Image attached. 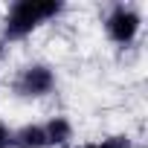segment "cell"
Instances as JSON below:
<instances>
[{
	"mask_svg": "<svg viewBox=\"0 0 148 148\" xmlns=\"http://www.w3.org/2000/svg\"><path fill=\"white\" fill-rule=\"evenodd\" d=\"M44 136H47V148H73L76 142V128L67 116H49L44 122Z\"/></svg>",
	"mask_w": 148,
	"mask_h": 148,
	"instance_id": "obj_4",
	"label": "cell"
},
{
	"mask_svg": "<svg viewBox=\"0 0 148 148\" xmlns=\"http://www.w3.org/2000/svg\"><path fill=\"white\" fill-rule=\"evenodd\" d=\"M73 148H134V139L125 134H113L105 139H93V142H82V145H73Z\"/></svg>",
	"mask_w": 148,
	"mask_h": 148,
	"instance_id": "obj_6",
	"label": "cell"
},
{
	"mask_svg": "<svg viewBox=\"0 0 148 148\" xmlns=\"http://www.w3.org/2000/svg\"><path fill=\"white\" fill-rule=\"evenodd\" d=\"M64 0H15L3 15V38L6 44L29 38L44 23L64 15Z\"/></svg>",
	"mask_w": 148,
	"mask_h": 148,
	"instance_id": "obj_1",
	"label": "cell"
},
{
	"mask_svg": "<svg viewBox=\"0 0 148 148\" xmlns=\"http://www.w3.org/2000/svg\"><path fill=\"white\" fill-rule=\"evenodd\" d=\"M3 55H6V41L0 38V61H3Z\"/></svg>",
	"mask_w": 148,
	"mask_h": 148,
	"instance_id": "obj_8",
	"label": "cell"
},
{
	"mask_svg": "<svg viewBox=\"0 0 148 148\" xmlns=\"http://www.w3.org/2000/svg\"><path fill=\"white\" fill-rule=\"evenodd\" d=\"M12 148H47L44 125L41 122H26L12 131Z\"/></svg>",
	"mask_w": 148,
	"mask_h": 148,
	"instance_id": "obj_5",
	"label": "cell"
},
{
	"mask_svg": "<svg viewBox=\"0 0 148 148\" xmlns=\"http://www.w3.org/2000/svg\"><path fill=\"white\" fill-rule=\"evenodd\" d=\"M58 84V76H55V70L49 64H26L15 73V79H12V90L18 99H47Z\"/></svg>",
	"mask_w": 148,
	"mask_h": 148,
	"instance_id": "obj_2",
	"label": "cell"
},
{
	"mask_svg": "<svg viewBox=\"0 0 148 148\" xmlns=\"http://www.w3.org/2000/svg\"><path fill=\"white\" fill-rule=\"evenodd\" d=\"M0 148H12V128L0 119Z\"/></svg>",
	"mask_w": 148,
	"mask_h": 148,
	"instance_id": "obj_7",
	"label": "cell"
},
{
	"mask_svg": "<svg viewBox=\"0 0 148 148\" xmlns=\"http://www.w3.org/2000/svg\"><path fill=\"white\" fill-rule=\"evenodd\" d=\"M105 32L116 47H131L142 32V15L131 3H113L105 15Z\"/></svg>",
	"mask_w": 148,
	"mask_h": 148,
	"instance_id": "obj_3",
	"label": "cell"
}]
</instances>
